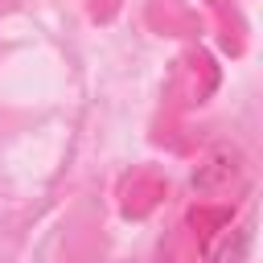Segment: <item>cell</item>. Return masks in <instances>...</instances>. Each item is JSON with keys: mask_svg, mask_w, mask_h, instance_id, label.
I'll return each mask as SVG.
<instances>
[{"mask_svg": "<svg viewBox=\"0 0 263 263\" xmlns=\"http://www.w3.org/2000/svg\"><path fill=\"white\" fill-rule=\"evenodd\" d=\"M160 197H164V181H160V177H152V173H132L127 185H123V214H127V218H144Z\"/></svg>", "mask_w": 263, "mask_h": 263, "instance_id": "2", "label": "cell"}, {"mask_svg": "<svg viewBox=\"0 0 263 263\" xmlns=\"http://www.w3.org/2000/svg\"><path fill=\"white\" fill-rule=\"evenodd\" d=\"M247 185V160H242V152L238 148H210L205 152V160L197 164V173H193V189L197 193H218V197H226V193H238Z\"/></svg>", "mask_w": 263, "mask_h": 263, "instance_id": "1", "label": "cell"}, {"mask_svg": "<svg viewBox=\"0 0 263 263\" xmlns=\"http://www.w3.org/2000/svg\"><path fill=\"white\" fill-rule=\"evenodd\" d=\"M0 4H8V0H0Z\"/></svg>", "mask_w": 263, "mask_h": 263, "instance_id": "4", "label": "cell"}, {"mask_svg": "<svg viewBox=\"0 0 263 263\" xmlns=\"http://www.w3.org/2000/svg\"><path fill=\"white\" fill-rule=\"evenodd\" d=\"M189 226H197L201 234H214V230L230 226V205H218V210H210V205H197V210L189 214Z\"/></svg>", "mask_w": 263, "mask_h": 263, "instance_id": "3", "label": "cell"}]
</instances>
